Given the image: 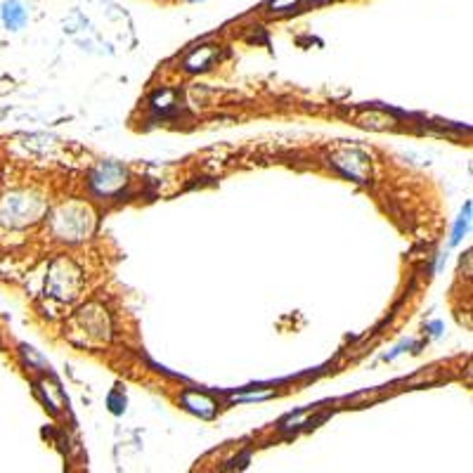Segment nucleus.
<instances>
[{
  "instance_id": "f257e3e1",
  "label": "nucleus",
  "mask_w": 473,
  "mask_h": 473,
  "mask_svg": "<svg viewBox=\"0 0 473 473\" xmlns=\"http://www.w3.org/2000/svg\"><path fill=\"white\" fill-rule=\"evenodd\" d=\"M43 211H45L43 199H36L29 192H15L0 204V220L10 227H22L29 225L31 220L40 218Z\"/></svg>"
},
{
  "instance_id": "f03ea898",
  "label": "nucleus",
  "mask_w": 473,
  "mask_h": 473,
  "mask_svg": "<svg viewBox=\"0 0 473 473\" xmlns=\"http://www.w3.org/2000/svg\"><path fill=\"white\" fill-rule=\"evenodd\" d=\"M55 229L62 236L78 239L80 234H85L90 229V215H88L83 206H69L55 215Z\"/></svg>"
},
{
  "instance_id": "423d86ee",
  "label": "nucleus",
  "mask_w": 473,
  "mask_h": 473,
  "mask_svg": "<svg viewBox=\"0 0 473 473\" xmlns=\"http://www.w3.org/2000/svg\"><path fill=\"white\" fill-rule=\"evenodd\" d=\"M213 59H215V50L211 45H204V47L194 50L192 55L187 57L185 66H187V71H199V69H206V66L211 64Z\"/></svg>"
},
{
  "instance_id": "7ed1b4c3",
  "label": "nucleus",
  "mask_w": 473,
  "mask_h": 473,
  "mask_svg": "<svg viewBox=\"0 0 473 473\" xmlns=\"http://www.w3.org/2000/svg\"><path fill=\"white\" fill-rule=\"evenodd\" d=\"M92 187L97 189L100 194H116L119 189H124L126 185V168L119 164H100L90 175Z\"/></svg>"
},
{
  "instance_id": "1a4fd4ad",
  "label": "nucleus",
  "mask_w": 473,
  "mask_h": 473,
  "mask_svg": "<svg viewBox=\"0 0 473 473\" xmlns=\"http://www.w3.org/2000/svg\"><path fill=\"white\" fill-rule=\"evenodd\" d=\"M364 121H367L364 126H371V128H386V126L393 124V121H390L388 116H383V114H381V116H378V114H369V116Z\"/></svg>"
},
{
  "instance_id": "20e7f679",
  "label": "nucleus",
  "mask_w": 473,
  "mask_h": 473,
  "mask_svg": "<svg viewBox=\"0 0 473 473\" xmlns=\"http://www.w3.org/2000/svg\"><path fill=\"white\" fill-rule=\"evenodd\" d=\"M334 164L339 166L348 178H353L357 182H367L369 178V159L367 154L360 150H341L339 154H334Z\"/></svg>"
},
{
  "instance_id": "6e6552de",
  "label": "nucleus",
  "mask_w": 473,
  "mask_h": 473,
  "mask_svg": "<svg viewBox=\"0 0 473 473\" xmlns=\"http://www.w3.org/2000/svg\"><path fill=\"white\" fill-rule=\"evenodd\" d=\"M301 3L303 0H270L268 8L273 12H292V10L299 8Z\"/></svg>"
},
{
  "instance_id": "39448f33",
  "label": "nucleus",
  "mask_w": 473,
  "mask_h": 473,
  "mask_svg": "<svg viewBox=\"0 0 473 473\" xmlns=\"http://www.w3.org/2000/svg\"><path fill=\"white\" fill-rule=\"evenodd\" d=\"M0 19H3V24L10 31H19L26 24V19H29V12H26V8L19 0H5L0 5Z\"/></svg>"
},
{
  "instance_id": "0eeeda50",
  "label": "nucleus",
  "mask_w": 473,
  "mask_h": 473,
  "mask_svg": "<svg viewBox=\"0 0 473 473\" xmlns=\"http://www.w3.org/2000/svg\"><path fill=\"white\" fill-rule=\"evenodd\" d=\"M185 407H189L192 412H197L201 417H211L215 412V402L208 400L206 395H199V393H187L185 395Z\"/></svg>"
}]
</instances>
